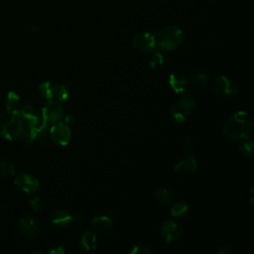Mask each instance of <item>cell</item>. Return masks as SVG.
I'll return each mask as SVG.
<instances>
[{"mask_svg": "<svg viewBox=\"0 0 254 254\" xmlns=\"http://www.w3.org/2000/svg\"><path fill=\"white\" fill-rule=\"evenodd\" d=\"M18 229L27 238H33L38 231V225L32 216L23 215L18 221Z\"/></svg>", "mask_w": 254, "mask_h": 254, "instance_id": "11", "label": "cell"}, {"mask_svg": "<svg viewBox=\"0 0 254 254\" xmlns=\"http://www.w3.org/2000/svg\"><path fill=\"white\" fill-rule=\"evenodd\" d=\"M20 104V97L14 91H9L5 100V106L7 110H18Z\"/></svg>", "mask_w": 254, "mask_h": 254, "instance_id": "23", "label": "cell"}, {"mask_svg": "<svg viewBox=\"0 0 254 254\" xmlns=\"http://www.w3.org/2000/svg\"><path fill=\"white\" fill-rule=\"evenodd\" d=\"M91 226L95 231L105 233L112 228L113 222L112 219L106 215H97L92 218Z\"/></svg>", "mask_w": 254, "mask_h": 254, "instance_id": "15", "label": "cell"}, {"mask_svg": "<svg viewBox=\"0 0 254 254\" xmlns=\"http://www.w3.org/2000/svg\"><path fill=\"white\" fill-rule=\"evenodd\" d=\"M50 135L54 143L60 146H66L71 138V132L65 122L58 121L50 128Z\"/></svg>", "mask_w": 254, "mask_h": 254, "instance_id": "5", "label": "cell"}, {"mask_svg": "<svg viewBox=\"0 0 254 254\" xmlns=\"http://www.w3.org/2000/svg\"><path fill=\"white\" fill-rule=\"evenodd\" d=\"M132 46L137 51L149 53L153 51L157 46L156 36L150 32L137 33L132 39Z\"/></svg>", "mask_w": 254, "mask_h": 254, "instance_id": "6", "label": "cell"}, {"mask_svg": "<svg viewBox=\"0 0 254 254\" xmlns=\"http://www.w3.org/2000/svg\"><path fill=\"white\" fill-rule=\"evenodd\" d=\"M253 128L251 116L246 111H237L233 113L223 125L224 135L231 141L240 142L249 138Z\"/></svg>", "mask_w": 254, "mask_h": 254, "instance_id": "1", "label": "cell"}, {"mask_svg": "<svg viewBox=\"0 0 254 254\" xmlns=\"http://www.w3.org/2000/svg\"><path fill=\"white\" fill-rule=\"evenodd\" d=\"M80 219H81V217H80L79 214H77V213L72 214V221H73V222H79Z\"/></svg>", "mask_w": 254, "mask_h": 254, "instance_id": "34", "label": "cell"}, {"mask_svg": "<svg viewBox=\"0 0 254 254\" xmlns=\"http://www.w3.org/2000/svg\"><path fill=\"white\" fill-rule=\"evenodd\" d=\"M14 185L22 191L32 194L39 189V181L36 177L28 173H19L14 180Z\"/></svg>", "mask_w": 254, "mask_h": 254, "instance_id": "8", "label": "cell"}, {"mask_svg": "<svg viewBox=\"0 0 254 254\" xmlns=\"http://www.w3.org/2000/svg\"><path fill=\"white\" fill-rule=\"evenodd\" d=\"M96 247V234L92 231H86L79 239V248L82 252H89Z\"/></svg>", "mask_w": 254, "mask_h": 254, "instance_id": "16", "label": "cell"}, {"mask_svg": "<svg viewBox=\"0 0 254 254\" xmlns=\"http://www.w3.org/2000/svg\"><path fill=\"white\" fill-rule=\"evenodd\" d=\"M131 254H151L152 250L149 249L147 246L140 245V244H134L130 250Z\"/></svg>", "mask_w": 254, "mask_h": 254, "instance_id": "28", "label": "cell"}, {"mask_svg": "<svg viewBox=\"0 0 254 254\" xmlns=\"http://www.w3.org/2000/svg\"><path fill=\"white\" fill-rule=\"evenodd\" d=\"M54 97L57 98L59 101H65L68 98L67 87L63 83L54 85Z\"/></svg>", "mask_w": 254, "mask_h": 254, "instance_id": "25", "label": "cell"}, {"mask_svg": "<svg viewBox=\"0 0 254 254\" xmlns=\"http://www.w3.org/2000/svg\"><path fill=\"white\" fill-rule=\"evenodd\" d=\"M73 120H74V116H73V115H71V114H69V115H67V116L65 117V120H64V122L67 124V123L73 122Z\"/></svg>", "mask_w": 254, "mask_h": 254, "instance_id": "33", "label": "cell"}, {"mask_svg": "<svg viewBox=\"0 0 254 254\" xmlns=\"http://www.w3.org/2000/svg\"><path fill=\"white\" fill-rule=\"evenodd\" d=\"M25 121L19 110H7L0 114V135L7 140H15L20 137Z\"/></svg>", "mask_w": 254, "mask_h": 254, "instance_id": "2", "label": "cell"}, {"mask_svg": "<svg viewBox=\"0 0 254 254\" xmlns=\"http://www.w3.org/2000/svg\"><path fill=\"white\" fill-rule=\"evenodd\" d=\"M195 106V102L190 91H184L180 99L173 105L171 115L173 119L179 123L185 122L192 113Z\"/></svg>", "mask_w": 254, "mask_h": 254, "instance_id": "4", "label": "cell"}, {"mask_svg": "<svg viewBox=\"0 0 254 254\" xmlns=\"http://www.w3.org/2000/svg\"><path fill=\"white\" fill-rule=\"evenodd\" d=\"M72 221V215L64 208H57L51 214V222L59 227H64Z\"/></svg>", "mask_w": 254, "mask_h": 254, "instance_id": "14", "label": "cell"}, {"mask_svg": "<svg viewBox=\"0 0 254 254\" xmlns=\"http://www.w3.org/2000/svg\"><path fill=\"white\" fill-rule=\"evenodd\" d=\"M160 233H161L163 240L165 242L171 244V243L176 242L180 238V236L182 234V228L177 222H175L173 220H168L162 224Z\"/></svg>", "mask_w": 254, "mask_h": 254, "instance_id": "10", "label": "cell"}, {"mask_svg": "<svg viewBox=\"0 0 254 254\" xmlns=\"http://www.w3.org/2000/svg\"><path fill=\"white\" fill-rule=\"evenodd\" d=\"M170 206V213L173 217H183L189 212V204L184 200L173 202Z\"/></svg>", "mask_w": 254, "mask_h": 254, "instance_id": "19", "label": "cell"}, {"mask_svg": "<svg viewBox=\"0 0 254 254\" xmlns=\"http://www.w3.org/2000/svg\"><path fill=\"white\" fill-rule=\"evenodd\" d=\"M213 91L221 97H232L237 91L235 83L225 75H219L212 83Z\"/></svg>", "mask_w": 254, "mask_h": 254, "instance_id": "7", "label": "cell"}, {"mask_svg": "<svg viewBox=\"0 0 254 254\" xmlns=\"http://www.w3.org/2000/svg\"><path fill=\"white\" fill-rule=\"evenodd\" d=\"M41 114L48 123H55L63 118L64 109L58 101L50 99L43 106Z\"/></svg>", "mask_w": 254, "mask_h": 254, "instance_id": "9", "label": "cell"}, {"mask_svg": "<svg viewBox=\"0 0 254 254\" xmlns=\"http://www.w3.org/2000/svg\"><path fill=\"white\" fill-rule=\"evenodd\" d=\"M156 200L163 206H170L174 201L173 193L166 188H159L155 190Z\"/></svg>", "mask_w": 254, "mask_h": 254, "instance_id": "18", "label": "cell"}, {"mask_svg": "<svg viewBox=\"0 0 254 254\" xmlns=\"http://www.w3.org/2000/svg\"><path fill=\"white\" fill-rule=\"evenodd\" d=\"M20 137L25 143L29 144V143H32L33 141H35L37 139L38 132L31 124L25 122L24 128H23V131H22Z\"/></svg>", "mask_w": 254, "mask_h": 254, "instance_id": "20", "label": "cell"}, {"mask_svg": "<svg viewBox=\"0 0 254 254\" xmlns=\"http://www.w3.org/2000/svg\"><path fill=\"white\" fill-rule=\"evenodd\" d=\"M164 64V57L162 55V53L160 52H156L150 59L149 61V64H150V67L153 68V69H156V68H159L163 65Z\"/></svg>", "mask_w": 254, "mask_h": 254, "instance_id": "27", "label": "cell"}, {"mask_svg": "<svg viewBox=\"0 0 254 254\" xmlns=\"http://www.w3.org/2000/svg\"><path fill=\"white\" fill-rule=\"evenodd\" d=\"M64 252V246L63 244L55 245L49 250V253H51V254H62Z\"/></svg>", "mask_w": 254, "mask_h": 254, "instance_id": "31", "label": "cell"}, {"mask_svg": "<svg viewBox=\"0 0 254 254\" xmlns=\"http://www.w3.org/2000/svg\"><path fill=\"white\" fill-rule=\"evenodd\" d=\"M35 253H40V254H44L45 252H44V251H40V250H34V251H32V254H35Z\"/></svg>", "mask_w": 254, "mask_h": 254, "instance_id": "35", "label": "cell"}, {"mask_svg": "<svg viewBox=\"0 0 254 254\" xmlns=\"http://www.w3.org/2000/svg\"><path fill=\"white\" fill-rule=\"evenodd\" d=\"M169 84L176 93H183L187 89L188 80L181 71H174L169 75Z\"/></svg>", "mask_w": 254, "mask_h": 254, "instance_id": "13", "label": "cell"}, {"mask_svg": "<svg viewBox=\"0 0 254 254\" xmlns=\"http://www.w3.org/2000/svg\"><path fill=\"white\" fill-rule=\"evenodd\" d=\"M190 78L192 83H194L197 86H201V87H203L207 83V79H208L207 75L204 72L197 71V70L192 71L190 74Z\"/></svg>", "mask_w": 254, "mask_h": 254, "instance_id": "26", "label": "cell"}, {"mask_svg": "<svg viewBox=\"0 0 254 254\" xmlns=\"http://www.w3.org/2000/svg\"><path fill=\"white\" fill-rule=\"evenodd\" d=\"M239 151L242 156L246 158H251L254 155V143L253 140L246 138L242 141H240L239 145Z\"/></svg>", "mask_w": 254, "mask_h": 254, "instance_id": "21", "label": "cell"}, {"mask_svg": "<svg viewBox=\"0 0 254 254\" xmlns=\"http://www.w3.org/2000/svg\"><path fill=\"white\" fill-rule=\"evenodd\" d=\"M39 92L47 100L54 98V84L50 81L42 82L39 85Z\"/></svg>", "mask_w": 254, "mask_h": 254, "instance_id": "24", "label": "cell"}, {"mask_svg": "<svg viewBox=\"0 0 254 254\" xmlns=\"http://www.w3.org/2000/svg\"><path fill=\"white\" fill-rule=\"evenodd\" d=\"M193 146H194V143H193V140L191 137L190 136H186L183 138L182 140V148L184 151L186 152H190L193 149Z\"/></svg>", "mask_w": 254, "mask_h": 254, "instance_id": "29", "label": "cell"}, {"mask_svg": "<svg viewBox=\"0 0 254 254\" xmlns=\"http://www.w3.org/2000/svg\"><path fill=\"white\" fill-rule=\"evenodd\" d=\"M0 173L4 177H13L16 175V168L13 162L7 159L0 161Z\"/></svg>", "mask_w": 254, "mask_h": 254, "instance_id": "22", "label": "cell"}, {"mask_svg": "<svg viewBox=\"0 0 254 254\" xmlns=\"http://www.w3.org/2000/svg\"><path fill=\"white\" fill-rule=\"evenodd\" d=\"M29 206H30V208L33 211L37 212V211H39L43 207V200L40 197H38V196L37 197H33L29 201Z\"/></svg>", "mask_w": 254, "mask_h": 254, "instance_id": "30", "label": "cell"}, {"mask_svg": "<svg viewBox=\"0 0 254 254\" xmlns=\"http://www.w3.org/2000/svg\"><path fill=\"white\" fill-rule=\"evenodd\" d=\"M214 252L218 254H230L232 251L229 248H219V249H216Z\"/></svg>", "mask_w": 254, "mask_h": 254, "instance_id": "32", "label": "cell"}, {"mask_svg": "<svg viewBox=\"0 0 254 254\" xmlns=\"http://www.w3.org/2000/svg\"><path fill=\"white\" fill-rule=\"evenodd\" d=\"M19 112L23 117L24 121L31 124L33 127L35 126V124L37 123V121L41 116V113H39L32 105H29V104L22 106Z\"/></svg>", "mask_w": 254, "mask_h": 254, "instance_id": "17", "label": "cell"}, {"mask_svg": "<svg viewBox=\"0 0 254 254\" xmlns=\"http://www.w3.org/2000/svg\"><path fill=\"white\" fill-rule=\"evenodd\" d=\"M197 168V162L192 155H188L182 158L175 166L174 170L181 175L193 173Z\"/></svg>", "mask_w": 254, "mask_h": 254, "instance_id": "12", "label": "cell"}, {"mask_svg": "<svg viewBox=\"0 0 254 254\" xmlns=\"http://www.w3.org/2000/svg\"><path fill=\"white\" fill-rule=\"evenodd\" d=\"M184 34L181 28L176 25L164 27L156 36L157 46L164 51H173L183 42Z\"/></svg>", "mask_w": 254, "mask_h": 254, "instance_id": "3", "label": "cell"}]
</instances>
